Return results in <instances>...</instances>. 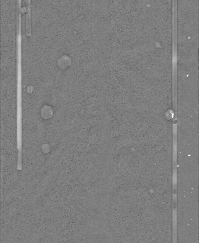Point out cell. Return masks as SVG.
Segmentation results:
<instances>
[{
  "mask_svg": "<svg viewBox=\"0 0 199 243\" xmlns=\"http://www.w3.org/2000/svg\"><path fill=\"white\" fill-rule=\"evenodd\" d=\"M22 0H17L16 36L18 37L22 36Z\"/></svg>",
  "mask_w": 199,
  "mask_h": 243,
  "instance_id": "1",
  "label": "cell"
},
{
  "mask_svg": "<svg viewBox=\"0 0 199 243\" xmlns=\"http://www.w3.org/2000/svg\"><path fill=\"white\" fill-rule=\"evenodd\" d=\"M51 107H48V106H44L43 108H42V110H41V116L43 118H48V117H50V116H51V114H52V112L51 111Z\"/></svg>",
  "mask_w": 199,
  "mask_h": 243,
  "instance_id": "2",
  "label": "cell"
},
{
  "mask_svg": "<svg viewBox=\"0 0 199 243\" xmlns=\"http://www.w3.org/2000/svg\"><path fill=\"white\" fill-rule=\"evenodd\" d=\"M173 185H175L177 183V174H176V171H173Z\"/></svg>",
  "mask_w": 199,
  "mask_h": 243,
  "instance_id": "3",
  "label": "cell"
}]
</instances>
